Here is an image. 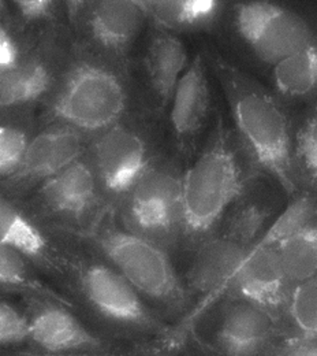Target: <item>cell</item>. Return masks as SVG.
Returning <instances> with one entry per match:
<instances>
[{
    "instance_id": "6da1fadb",
    "label": "cell",
    "mask_w": 317,
    "mask_h": 356,
    "mask_svg": "<svg viewBox=\"0 0 317 356\" xmlns=\"http://www.w3.org/2000/svg\"><path fill=\"white\" fill-rule=\"evenodd\" d=\"M257 176V166L222 118L204 149L182 176V236L201 243Z\"/></svg>"
},
{
    "instance_id": "7a4b0ae2",
    "label": "cell",
    "mask_w": 317,
    "mask_h": 356,
    "mask_svg": "<svg viewBox=\"0 0 317 356\" xmlns=\"http://www.w3.org/2000/svg\"><path fill=\"white\" fill-rule=\"evenodd\" d=\"M215 73L226 96L237 136L257 169L275 178L289 195H298L290 120L280 102L223 58L215 59Z\"/></svg>"
},
{
    "instance_id": "3957f363",
    "label": "cell",
    "mask_w": 317,
    "mask_h": 356,
    "mask_svg": "<svg viewBox=\"0 0 317 356\" xmlns=\"http://www.w3.org/2000/svg\"><path fill=\"white\" fill-rule=\"evenodd\" d=\"M128 106L122 63L73 43L70 60L43 104L42 121L71 127L92 138L122 121Z\"/></svg>"
},
{
    "instance_id": "277c9868",
    "label": "cell",
    "mask_w": 317,
    "mask_h": 356,
    "mask_svg": "<svg viewBox=\"0 0 317 356\" xmlns=\"http://www.w3.org/2000/svg\"><path fill=\"white\" fill-rule=\"evenodd\" d=\"M84 237L138 292L169 306L183 302L185 291L166 250L117 225L111 210Z\"/></svg>"
},
{
    "instance_id": "5b68a950",
    "label": "cell",
    "mask_w": 317,
    "mask_h": 356,
    "mask_svg": "<svg viewBox=\"0 0 317 356\" xmlns=\"http://www.w3.org/2000/svg\"><path fill=\"white\" fill-rule=\"evenodd\" d=\"M266 218L267 210L262 204L242 202L218 233L201 241L189 268L187 282L203 299L189 316V323L222 298L227 282L257 243Z\"/></svg>"
},
{
    "instance_id": "8992f818",
    "label": "cell",
    "mask_w": 317,
    "mask_h": 356,
    "mask_svg": "<svg viewBox=\"0 0 317 356\" xmlns=\"http://www.w3.org/2000/svg\"><path fill=\"white\" fill-rule=\"evenodd\" d=\"M112 211L137 236L163 250L174 245L182 236L181 172L173 162L155 158Z\"/></svg>"
},
{
    "instance_id": "52a82bcc",
    "label": "cell",
    "mask_w": 317,
    "mask_h": 356,
    "mask_svg": "<svg viewBox=\"0 0 317 356\" xmlns=\"http://www.w3.org/2000/svg\"><path fill=\"white\" fill-rule=\"evenodd\" d=\"M22 200L43 222L66 236H87L108 211L88 154Z\"/></svg>"
},
{
    "instance_id": "ba28073f",
    "label": "cell",
    "mask_w": 317,
    "mask_h": 356,
    "mask_svg": "<svg viewBox=\"0 0 317 356\" xmlns=\"http://www.w3.org/2000/svg\"><path fill=\"white\" fill-rule=\"evenodd\" d=\"M73 49L63 24L36 33L24 55L0 73V114L33 113L44 104L63 74Z\"/></svg>"
},
{
    "instance_id": "9c48e42d",
    "label": "cell",
    "mask_w": 317,
    "mask_h": 356,
    "mask_svg": "<svg viewBox=\"0 0 317 356\" xmlns=\"http://www.w3.org/2000/svg\"><path fill=\"white\" fill-rule=\"evenodd\" d=\"M73 43L122 63L136 43L145 13L137 0H93L65 3Z\"/></svg>"
},
{
    "instance_id": "30bf717a",
    "label": "cell",
    "mask_w": 317,
    "mask_h": 356,
    "mask_svg": "<svg viewBox=\"0 0 317 356\" xmlns=\"http://www.w3.org/2000/svg\"><path fill=\"white\" fill-rule=\"evenodd\" d=\"M87 154L107 210H115L137 178L155 159L146 134L123 120L92 137Z\"/></svg>"
},
{
    "instance_id": "8fae6325",
    "label": "cell",
    "mask_w": 317,
    "mask_h": 356,
    "mask_svg": "<svg viewBox=\"0 0 317 356\" xmlns=\"http://www.w3.org/2000/svg\"><path fill=\"white\" fill-rule=\"evenodd\" d=\"M63 236L33 214L24 200L0 189V244L22 254L37 270L69 278L76 252Z\"/></svg>"
},
{
    "instance_id": "7c38bea8",
    "label": "cell",
    "mask_w": 317,
    "mask_h": 356,
    "mask_svg": "<svg viewBox=\"0 0 317 356\" xmlns=\"http://www.w3.org/2000/svg\"><path fill=\"white\" fill-rule=\"evenodd\" d=\"M84 302L101 318L138 330H153L159 321L136 288L114 267L76 254L70 277Z\"/></svg>"
},
{
    "instance_id": "4fadbf2b",
    "label": "cell",
    "mask_w": 317,
    "mask_h": 356,
    "mask_svg": "<svg viewBox=\"0 0 317 356\" xmlns=\"http://www.w3.org/2000/svg\"><path fill=\"white\" fill-rule=\"evenodd\" d=\"M235 25L253 52L272 66L315 43L312 29L302 17L268 1L238 4Z\"/></svg>"
},
{
    "instance_id": "5bb4252c",
    "label": "cell",
    "mask_w": 317,
    "mask_h": 356,
    "mask_svg": "<svg viewBox=\"0 0 317 356\" xmlns=\"http://www.w3.org/2000/svg\"><path fill=\"white\" fill-rule=\"evenodd\" d=\"M91 137L62 124H46L35 132L15 173L0 184V189L25 199L40 184L84 156Z\"/></svg>"
},
{
    "instance_id": "9a60e30c",
    "label": "cell",
    "mask_w": 317,
    "mask_h": 356,
    "mask_svg": "<svg viewBox=\"0 0 317 356\" xmlns=\"http://www.w3.org/2000/svg\"><path fill=\"white\" fill-rule=\"evenodd\" d=\"M28 344L48 354H94L103 340L71 312V307L44 298H24Z\"/></svg>"
},
{
    "instance_id": "2e32d148",
    "label": "cell",
    "mask_w": 317,
    "mask_h": 356,
    "mask_svg": "<svg viewBox=\"0 0 317 356\" xmlns=\"http://www.w3.org/2000/svg\"><path fill=\"white\" fill-rule=\"evenodd\" d=\"M243 298L267 309L273 316L286 307L289 285L275 245L255 244L242 265L227 282L222 296Z\"/></svg>"
},
{
    "instance_id": "e0dca14e",
    "label": "cell",
    "mask_w": 317,
    "mask_h": 356,
    "mask_svg": "<svg viewBox=\"0 0 317 356\" xmlns=\"http://www.w3.org/2000/svg\"><path fill=\"white\" fill-rule=\"evenodd\" d=\"M276 316L260 305L230 296L215 334L222 356H263L271 346Z\"/></svg>"
},
{
    "instance_id": "ac0fdd59",
    "label": "cell",
    "mask_w": 317,
    "mask_h": 356,
    "mask_svg": "<svg viewBox=\"0 0 317 356\" xmlns=\"http://www.w3.org/2000/svg\"><path fill=\"white\" fill-rule=\"evenodd\" d=\"M211 110V86L205 59L196 55L183 72L171 99V127L177 145L183 154L190 152L204 129Z\"/></svg>"
},
{
    "instance_id": "d6986e66",
    "label": "cell",
    "mask_w": 317,
    "mask_h": 356,
    "mask_svg": "<svg viewBox=\"0 0 317 356\" xmlns=\"http://www.w3.org/2000/svg\"><path fill=\"white\" fill-rule=\"evenodd\" d=\"M186 63V47L175 35L157 29L151 36L144 65L149 92L157 111H164L171 103Z\"/></svg>"
},
{
    "instance_id": "ffe728a7",
    "label": "cell",
    "mask_w": 317,
    "mask_h": 356,
    "mask_svg": "<svg viewBox=\"0 0 317 356\" xmlns=\"http://www.w3.org/2000/svg\"><path fill=\"white\" fill-rule=\"evenodd\" d=\"M146 18L157 29L191 31L209 25L218 17L221 3L215 0H137Z\"/></svg>"
},
{
    "instance_id": "44dd1931",
    "label": "cell",
    "mask_w": 317,
    "mask_h": 356,
    "mask_svg": "<svg viewBox=\"0 0 317 356\" xmlns=\"http://www.w3.org/2000/svg\"><path fill=\"white\" fill-rule=\"evenodd\" d=\"M18 293L24 298H44L73 309V303L44 282L37 268L18 251L0 244V295Z\"/></svg>"
},
{
    "instance_id": "7402d4cb",
    "label": "cell",
    "mask_w": 317,
    "mask_h": 356,
    "mask_svg": "<svg viewBox=\"0 0 317 356\" xmlns=\"http://www.w3.org/2000/svg\"><path fill=\"white\" fill-rule=\"evenodd\" d=\"M275 247L289 289L316 277L317 230L315 223L308 225L300 232L282 240Z\"/></svg>"
},
{
    "instance_id": "603a6c76",
    "label": "cell",
    "mask_w": 317,
    "mask_h": 356,
    "mask_svg": "<svg viewBox=\"0 0 317 356\" xmlns=\"http://www.w3.org/2000/svg\"><path fill=\"white\" fill-rule=\"evenodd\" d=\"M272 79L276 89L291 99L312 93L317 84L316 44L308 45L273 65Z\"/></svg>"
},
{
    "instance_id": "cb8c5ba5",
    "label": "cell",
    "mask_w": 317,
    "mask_h": 356,
    "mask_svg": "<svg viewBox=\"0 0 317 356\" xmlns=\"http://www.w3.org/2000/svg\"><path fill=\"white\" fill-rule=\"evenodd\" d=\"M32 114H0V184L15 173L35 134V118Z\"/></svg>"
},
{
    "instance_id": "d4e9b609",
    "label": "cell",
    "mask_w": 317,
    "mask_h": 356,
    "mask_svg": "<svg viewBox=\"0 0 317 356\" xmlns=\"http://www.w3.org/2000/svg\"><path fill=\"white\" fill-rule=\"evenodd\" d=\"M293 168L301 186L314 188L317 177V118L311 114L300 127L291 145Z\"/></svg>"
},
{
    "instance_id": "484cf974",
    "label": "cell",
    "mask_w": 317,
    "mask_h": 356,
    "mask_svg": "<svg viewBox=\"0 0 317 356\" xmlns=\"http://www.w3.org/2000/svg\"><path fill=\"white\" fill-rule=\"evenodd\" d=\"M291 322L297 327L301 339L315 341L317 334L316 277L289 289L287 303Z\"/></svg>"
},
{
    "instance_id": "4316f807",
    "label": "cell",
    "mask_w": 317,
    "mask_h": 356,
    "mask_svg": "<svg viewBox=\"0 0 317 356\" xmlns=\"http://www.w3.org/2000/svg\"><path fill=\"white\" fill-rule=\"evenodd\" d=\"M315 214L316 206L314 197L308 192L297 195L293 203L287 206V209L276 218V221L259 240L264 245H276L308 225L315 223Z\"/></svg>"
},
{
    "instance_id": "83f0119b",
    "label": "cell",
    "mask_w": 317,
    "mask_h": 356,
    "mask_svg": "<svg viewBox=\"0 0 317 356\" xmlns=\"http://www.w3.org/2000/svg\"><path fill=\"white\" fill-rule=\"evenodd\" d=\"M60 1L53 0H15L11 1V15L29 31H42L62 24Z\"/></svg>"
},
{
    "instance_id": "f1b7e54d",
    "label": "cell",
    "mask_w": 317,
    "mask_h": 356,
    "mask_svg": "<svg viewBox=\"0 0 317 356\" xmlns=\"http://www.w3.org/2000/svg\"><path fill=\"white\" fill-rule=\"evenodd\" d=\"M37 32L24 28L11 13L0 21V73L11 67L24 55Z\"/></svg>"
},
{
    "instance_id": "f546056e",
    "label": "cell",
    "mask_w": 317,
    "mask_h": 356,
    "mask_svg": "<svg viewBox=\"0 0 317 356\" xmlns=\"http://www.w3.org/2000/svg\"><path fill=\"white\" fill-rule=\"evenodd\" d=\"M26 314L0 295V350H14L28 344Z\"/></svg>"
},
{
    "instance_id": "4dcf8cb0",
    "label": "cell",
    "mask_w": 317,
    "mask_h": 356,
    "mask_svg": "<svg viewBox=\"0 0 317 356\" xmlns=\"http://www.w3.org/2000/svg\"><path fill=\"white\" fill-rule=\"evenodd\" d=\"M282 356H317L316 343L300 339L298 341L290 344Z\"/></svg>"
},
{
    "instance_id": "1f68e13d",
    "label": "cell",
    "mask_w": 317,
    "mask_h": 356,
    "mask_svg": "<svg viewBox=\"0 0 317 356\" xmlns=\"http://www.w3.org/2000/svg\"><path fill=\"white\" fill-rule=\"evenodd\" d=\"M0 356H96L93 354H48V353H42V351H18L17 348L14 350H0Z\"/></svg>"
},
{
    "instance_id": "d6a6232c",
    "label": "cell",
    "mask_w": 317,
    "mask_h": 356,
    "mask_svg": "<svg viewBox=\"0 0 317 356\" xmlns=\"http://www.w3.org/2000/svg\"><path fill=\"white\" fill-rule=\"evenodd\" d=\"M10 6H7V3L6 1H3V0H0V21L1 19H4V18H7L8 15H10Z\"/></svg>"
}]
</instances>
